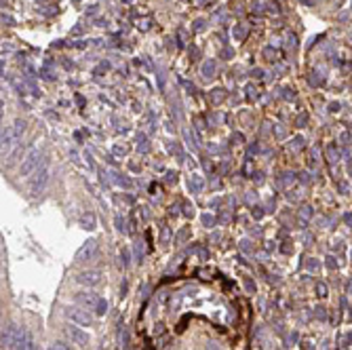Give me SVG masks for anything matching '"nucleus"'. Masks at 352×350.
<instances>
[{"label": "nucleus", "mask_w": 352, "mask_h": 350, "mask_svg": "<svg viewBox=\"0 0 352 350\" xmlns=\"http://www.w3.org/2000/svg\"><path fill=\"white\" fill-rule=\"evenodd\" d=\"M24 131H26V122H24V120H15L13 125L3 133V152L11 148L13 143H15L19 137H22V133H24Z\"/></svg>", "instance_id": "f257e3e1"}, {"label": "nucleus", "mask_w": 352, "mask_h": 350, "mask_svg": "<svg viewBox=\"0 0 352 350\" xmlns=\"http://www.w3.org/2000/svg\"><path fill=\"white\" fill-rule=\"evenodd\" d=\"M49 175H51V167H49V164L40 167L36 171V175H34V180L30 182V192H32V194H40V192H43L45 186H47V182H49Z\"/></svg>", "instance_id": "f03ea898"}, {"label": "nucleus", "mask_w": 352, "mask_h": 350, "mask_svg": "<svg viewBox=\"0 0 352 350\" xmlns=\"http://www.w3.org/2000/svg\"><path fill=\"white\" fill-rule=\"evenodd\" d=\"M76 302H78V304H85L87 308H93V306H97L99 297H97L95 293H91V291H85V293H78V295H76Z\"/></svg>", "instance_id": "0eeeda50"}, {"label": "nucleus", "mask_w": 352, "mask_h": 350, "mask_svg": "<svg viewBox=\"0 0 352 350\" xmlns=\"http://www.w3.org/2000/svg\"><path fill=\"white\" fill-rule=\"evenodd\" d=\"M38 160H40V154H38V150H32V152H30L28 156L24 158V162L19 164V175H22V178H26V175L34 173V171H36V167H38Z\"/></svg>", "instance_id": "7ed1b4c3"}, {"label": "nucleus", "mask_w": 352, "mask_h": 350, "mask_svg": "<svg viewBox=\"0 0 352 350\" xmlns=\"http://www.w3.org/2000/svg\"><path fill=\"white\" fill-rule=\"evenodd\" d=\"M66 316L72 321L74 325H80V327H87V325H91V316H89L85 310H80V308L72 306V308H68L66 310Z\"/></svg>", "instance_id": "20e7f679"}, {"label": "nucleus", "mask_w": 352, "mask_h": 350, "mask_svg": "<svg viewBox=\"0 0 352 350\" xmlns=\"http://www.w3.org/2000/svg\"><path fill=\"white\" fill-rule=\"evenodd\" d=\"M76 281L80 285H85V287H97L99 283H102V272L99 270H85V272L78 274Z\"/></svg>", "instance_id": "39448f33"}, {"label": "nucleus", "mask_w": 352, "mask_h": 350, "mask_svg": "<svg viewBox=\"0 0 352 350\" xmlns=\"http://www.w3.org/2000/svg\"><path fill=\"white\" fill-rule=\"evenodd\" d=\"M93 249H95V241H89V243L83 247V249L78 251V260H83L85 255H91V253H93Z\"/></svg>", "instance_id": "6e6552de"}, {"label": "nucleus", "mask_w": 352, "mask_h": 350, "mask_svg": "<svg viewBox=\"0 0 352 350\" xmlns=\"http://www.w3.org/2000/svg\"><path fill=\"white\" fill-rule=\"evenodd\" d=\"M106 310H108V304H106V300H99L97 302V306H95V312L102 316V314H106Z\"/></svg>", "instance_id": "1a4fd4ad"}, {"label": "nucleus", "mask_w": 352, "mask_h": 350, "mask_svg": "<svg viewBox=\"0 0 352 350\" xmlns=\"http://www.w3.org/2000/svg\"><path fill=\"white\" fill-rule=\"evenodd\" d=\"M49 350H72V348H70L66 342H53Z\"/></svg>", "instance_id": "9d476101"}, {"label": "nucleus", "mask_w": 352, "mask_h": 350, "mask_svg": "<svg viewBox=\"0 0 352 350\" xmlns=\"http://www.w3.org/2000/svg\"><path fill=\"white\" fill-rule=\"evenodd\" d=\"M325 293H327V289H325L323 285H318V295H325Z\"/></svg>", "instance_id": "9b49d317"}, {"label": "nucleus", "mask_w": 352, "mask_h": 350, "mask_svg": "<svg viewBox=\"0 0 352 350\" xmlns=\"http://www.w3.org/2000/svg\"><path fill=\"white\" fill-rule=\"evenodd\" d=\"M68 335H70V339H72V342L74 344H78V346H89V339H91V337H89V333L87 331H83V329H80V327H68Z\"/></svg>", "instance_id": "423d86ee"}]
</instances>
